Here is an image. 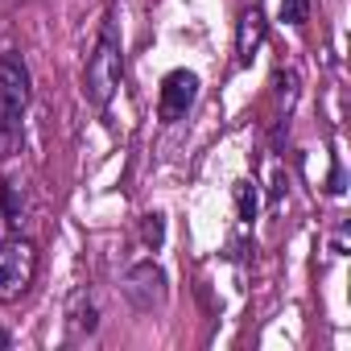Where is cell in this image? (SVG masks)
<instances>
[{
  "label": "cell",
  "instance_id": "cell-13",
  "mask_svg": "<svg viewBox=\"0 0 351 351\" xmlns=\"http://www.w3.org/2000/svg\"><path fill=\"white\" fill-rule=\"evenodd\" d=\"M9 347V330H0V351H5Z\"/></svg>",
  "mask_w": 351,
  "mask_h": 351
},
{
  "label": "cell",
  "instance_id": "cell-12",
  "mask_svg": "<svg viewBox=\"0 0 351 351\" xmlns=\"http://www.w3.org/2000/svg\"><path fill=\"white\" fill-rule=\"evenodd\" d=\"M310 17V0H281V21L285 25H306Z\"/></svg>",
  "mask_w": 351,
  "mask_h": 351
},
{
  "label": "cell",
  "instance_id": "cell-2",
  "mask_svg": "<svg viewBox=\"0 0 351 351\" xmlns=\"http://www.w3.org/2000/svg\"><path fill=\"white\" fill-rule=\"evenodd\" d=\"M38 277V248L25 236L0 240V302H21Z\"/></svg>",
  "mask_w": 351,
  "mask_h": 351
},
{
  "label": "cell",
  "instance_id": "cell-5",
  "mask_svg": "<svg viewBox=\"0 0 351 351\" xmlns=\"http://www.w3.org/2000/svg\"><path fill=\"white\" fill-rule=\"evenodd\" d=\"M124 298L141 310V314H149V310H157L161 302H165V273L153 265V261H141V265H132L128 273H124Z\"/></svg>",
  "mask_w": 351,
  "mask_h": 351
},
{
  "label": "cell",
  "instance_id": "cell-1",
  "mask_svg": "<svg viewBox=\"0 0 351 351\" xmlns=\"http://www.w3.org/2000/svg\"><path fill=\"white\" fill-rule=\"evenodd\" d=\"M120 79H124V54H120V34L116 25L108 21L91 58H87V75H83V95L95 104V108H108L112 95L120 91Z\"/></svg>",
  "mask_w": 351,
  "mask_h": 351
},
{
  "label": "cell",
  "instance_id": "cell-8",
  "mask_svg": "<svg viewBox=\"0 0 351 351\" xmlns=\"http://www.w3.org/2000/svg\"><path fill=\"white\" fill-rule=\"evenodd\" d=\"M0 211H5L9 223H21V211H25V191L13 186V182H0Z\"/></svg>",
  "mask_w": 351,
  "mask_h": 351
},
{
  "label": "cell",
  "instance_id": "cell-4",
  "mask_svg": "<svg viewBox=\"0 0 351 351\" xmlns=\"http://www.w3.org/2000/svg\"><path fill=\"white\" fill-rule=\"evenodd\" d=\"M195 99H199V75H195V71H169V75L161 79L157 112H161L165 124H173V120H182V116L195 108Z\"/></svg>",
  "mask_w": 351,
  "mask_h": 351
},
{
  "label": "cell",
  "instance_id": "cell-11",
  "mask_svg": "<svg viewBox=\"0 0 351 351\" xmlns=\"http://www.w3.org/2000/svg\"><path fill=\"white\" fill-rule=\"evenodd\" d=\"M141 236H145V244H149V248H161V240H165V219H161L157 211H149V215H145V223H141Z\"/></svg>",
  "mask_w": 351,
  "mask_h": 351
},
{
  "label": "cell",
  "instance_id": "cell-7",
  "mask_svg": "<svg viewBox=\"0 0 351 351\" xmlns=\"http://www.w3.org/2000/svg\"><path fill=\"white\" fill-rule=\"evenodd\" d=\"M261 42H265V17H261V9L252 5V9L240 13V29H236V62H240V66H252Z\"/></svg>",
  "mask_w": 351,
  "mask_h": 351
},
{
  "label": "cell",
  "instance_id": "cell-6",
  "mask_svg": "<svg viewBox=\"0 0 351 351\" xmlns=\"http://www.w3.org/2000/svg\"><path fill=\"white\" fill-rule=\"evenodd\" d=\"M99 330V306H95V293L91 289H75L71 302H66V339L71 343H83Z\"/></svg>",
  "mask_w": 351,
  "mask_h": 351
},
{
  "label": "cell",
  "instance_id": "cell-9",
  "mask_svg": "<svg viewBox=\"0 0 351 351\" xmlns=\"http://www.w3.org/2000/svg\"><path fill=\"white\" fill-rule=\"evenodd\" d=\"M273 87H277L281 112L289 116V108H293V99H298V75H293V71H277V75H273Z\"/></svg>",
  "mask_w": 351,
  "mask_h": 351
},
{
  "label": "cell",
  "instance_id": "cell-3",
  "mask_svg": "<svg viewBox=\"0 0 351 351\" xmlns=\"http://www.w3.org/2000/svg\"><path fill=\"white\" fill-rule=\"evenodd\" d=\"M29 95H34V83H29L25 58L13 54V50H5V54H0V128H5V132L21 128Z\"/></svg>",
  "mask_w": 351,
  "mask_h": 351
},
{
  "label": "cell",
  "instance_id": "cell-10",
  "mask_svg": "<svg viewBox=\"0 0 351 351\" xmlns=\"http://www.w3.org/2000/svg\"><path fill=\"white\" fill-rule=\"evenodd\" d=\"M236 207H240V219L244 223L256 219V186L252 182H236Z\"/></svg>",
  "mask_w": 351,
  "mask_h": 351
}]
</instances>
